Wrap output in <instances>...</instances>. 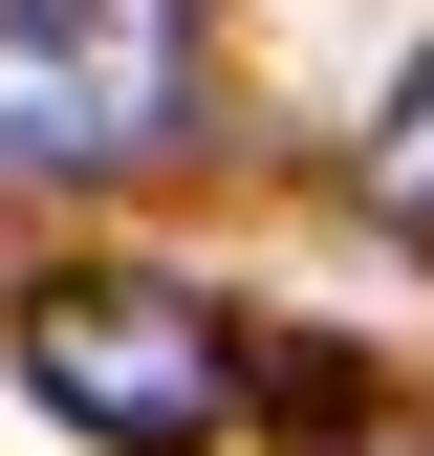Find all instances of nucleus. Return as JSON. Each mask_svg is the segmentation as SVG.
Returning a JSON list of instances; mask_svg holds the SVG:
<instances>
[{"instance_id":"f257e3e1","label":"nucleus","mask_w":434,"mask_h":456,"mask_svg":"<svg viewBox=\"0 0 434 456\" xmlns=\"http://www.w3.org/2000/svg\"><path fill=\"white\" fill-rule=\"evenodd\" d=\"M0 370L87 456H217V413H239V326H217L196 282H152V261H44L22 305H0Z\"/></svg>"},{"instance_id":"f03ea898","label":"nucleus","mask_w":434,"mask_h":456,"mask_svg":"<svg viewBox=\"0 0 434 456\" xmlns=\"http://www.w3.org/2000/svg\"><path fill=\"white\" fill-rule=\"evenodd\" d=\"M196 131V0H0V175H152Z\"/></svg>"},{"instance_id":"7ed1b4c3","label":"nucleus","mask_w":434,"mask_h":456,"mask_svg":"<svg viewBox=\"0 0 434 456\" xmlns=\"http://www.w3.org/2000/svg\"><path fill=\"white\" fill-rule=\"evenodd\" d=\"M348 175H369V217H391V240L434 261V44L391 66V109H369V152H348Z\"/></svg>"},{"instance_id":"20e7f679","label":"nucleus","mask_w":434,"mask_h":456,"mask_svg":"<svg viewBox=\"0 0 434 456\" xmlns=\"http://www.w3.org/2000/svg\"><path fill=\"white\" fill-rule=\"evenodd\" d=\"M369 456H434V413H391V435H369Z\"/></svg>"}]
</instances>
